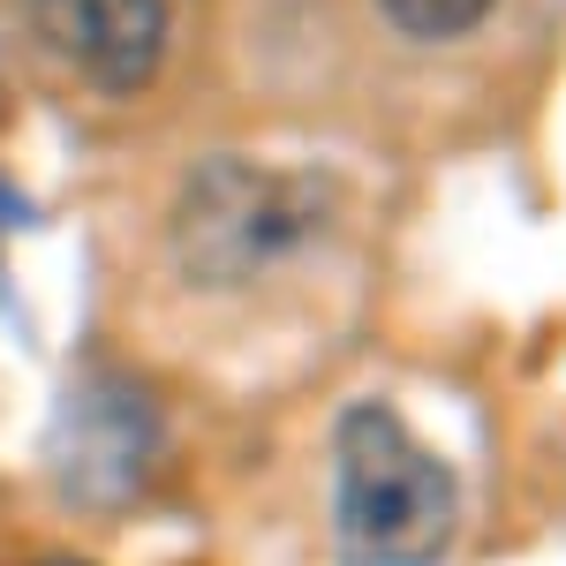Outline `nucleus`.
Masks as SVG:
<instances>
[{
  "mask_svg": "<svg viewBox=\"0 0 566 566\" xmlns=\"http://www.w3.org/2000/svg\"><path fill=\"white\" fill-rule=\"evenodd\" d=\"M333 536L348 566H438L461 536V483L386 400L333 431Z\"/></svg>",
  "mask_w": 566,
  "mask_h": 566,
  "instance_id": "obj_1",
  "label": "nucleus"
},
{
  "mask_svg": "<svg viewBox=\"0 0 566 566\" xmlns=\"http://www.w3.org/2000/svg\"><path fill=\"white\" fill-rule=\"evenodd\" d=\"M325 227V197L258 159H212L175 205V258L205 287H242Z\"/></svg>",
  "mask_w": 566,
  "mask_h": 566,
  "instance_id": "obj_2",
  "label": "nucleus"
},
{
  "mask_svg": "<svg viewBox=\"0 0 566 566\" xmlns=\"http://www.w3.org/2000/svg\"><path fill=\"white\" fill-rule=\"evenodd\" d=\"M151 453H159V416L129 378L69 386L53 423V469L76 499H129L151 476Z\"/></svg>",
  "mask_w": 566,
  "mask_h": 566,
  "instance_id": "obj_3",
  "label": "nucleus"
},
{
  "mask_svg": "<svg viewBox=\"0 0 566 566\" xmlns=\"http://www.w3.org/2000/svg\"><path fill=\"white\" fill-rule=\"evenodd\" d=\"M31 23L98 91H144L167 61V0H31Z\"/></svg>",
  "mask_w": 566,
  "mask_h": 566,
  "instance_id": "obj_4",
  "label": "nucleus"
},
{
  "mask_svg": "<svg viewBox=\"0 0 566 566\" xmlns=\"http://www.w3.org/2000/svg\"><path fill=\"white\" fill-rule=\"evenodd\" d=\"M408 39H461L491 15V0H378Z\"/></svg>",
  "mask_w": 566,
  "mask_h": 566,
  "instance_id": "obj_5",
  "label": "nucleus"
},
{
  "mask_svg": "<svg viewBox=\"0 0 566 566\" xmlns=\"http://www.w3.org/2000/svg\"><path fill=\"white\" fill-rule=\"evenodd\" d=\"M39 566H84V559H39Z\"/></svg>",
  "mask_w": 566,
  "mask_h": 566,
  "instance_id": "obj_6",
  "label": "nucleus"
}]
</instances>
